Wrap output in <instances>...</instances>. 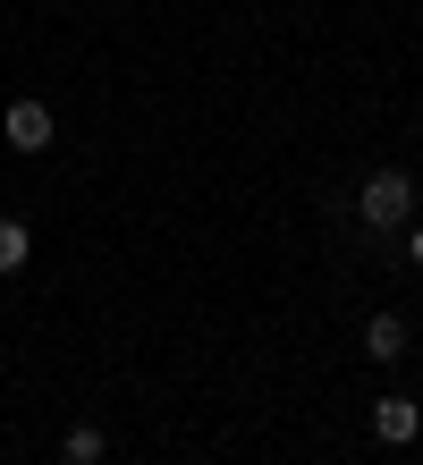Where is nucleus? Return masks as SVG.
Masks as SVG:
<instances>
[{"instance_id": "5", "label": "nucleus", "mask_w": 423, "mask_h": 465, "mask_svg": "<svg viewBox=\"0 0 423 465\" xmlns=\"http://www.w3.org/2000/svg\"><path fill=\"white\" fill-rule=\"evenodd\" d=\"M102 423H68V440H60V465H102Z\"/></svg>"}, {"instance_id": "2", "label": "nucleus", "mask_w": 423, "mask_h": 465, "mask_svg": "<svg viewBox=\"0 0 423 465\" xmlns=\"http://www.w3.org/2000/svg\"><path fill=\"white\" fill-rule=\"evenodd\" d=\"M0 135H9V153H43L51 144V111H43V102H9Z\"/></svg>"}, {"instance_id": "7", "label": "nucleus", "mask_w": 423, "mask_h": 465, "mask_svg": "<svg viewBox=\"0 0 423 465\" xmlns=\"http://www.w3.org/2000/svg\"><path fill=\"white\" fill-rule=\"evenodd\" d=\"M407 254H415V271H423V229H415V237H407Z\"/></svg>"}, {"instance_id": "1", "label": "nucleus", "mask_w": 423, "mask_h": 465, "mask_svg": "<svg viewBox=\"0 0 423 465\" xmlns=\"http://www.w3.org/2000/svg\"><path fill=\"white\" fill-rule=\"evenodd\" d=\"M356 212H364V229H407L415 221V178L407 170H373L364 195H356Z\"/></svg>"}, {"instance_id": "6", "label": "nucleus", "mask_w": 423, "mask_h": 465, "mask_svg": "<svg viewBox=\"0 0 423 465\" xmlns=\"http://www.w3.org/2000/svg\"><path fill=\"white\" fill-rule=\"evenodd\" d=\"M25 254H35L25 221H0V280H9V271H25Z\"/></svg>"}, {"instance_id": "4", "label": "nucleus", "mask_w": 423, "mask_h": 465, "mask_svg": "<svg viewBox=\"0 0 423 465\" xmlns=\"http://www.w3.org/2000/svg\"><path fill=\"white\" fill-rule=\"evenodd\" d=\"M364 355H373V364H398V355H407V322L373 313V322H364Z\"/></svg>"}, {"instance_id": "3", "label": "nucleus", "mask_w": 423, "mask_h": 465, "mask_svg": "<svg viewBox=\"0 0 423 465\" xmlns=\"http://www.w3.org/2000/svg\"><path fill=\"white\" fill-rule=\"evenodd\" d=\"M373 431H381L389 449H407L415 431H423V406H415V398H381V406H373Z\"/></svg>"}]
</instances>
